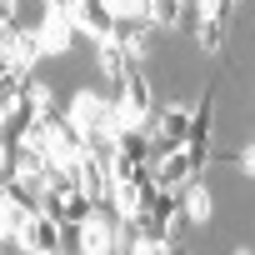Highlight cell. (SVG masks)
Masks as SVG:
<instances>
[{
  "label": "cell",
  "instance_id": "9",
  "mask_svg": "<svg viewBox=\"0 0 255 255\" xmlns=\"http://www.w3.org/2000/svg\"><path fill=\"white\" fill-rule=\"evenodd\" d=\"M5 55H10V60H15L20 70L40 65V60H45V40H40V30H25V25H20V30H15V35L5 40Z\"/></svg>",
  "mask_w": 255,
  "mask_h": 255
},
{
  "label": "cell",
  "instance_id": "15",
  "mask_svg": "<svg viewBox=\"0 0 255 255\" xmlns=\"http://www.w3.org/2000/svg\"><path fill=\"white\" fill-rule=\"evenodd\" d=\"M55 255H85V245H80V225H60V250Z\"/></svg>",
  "mask_w": 255,
  "mask_h": 255
},
{
  "label": "cell",
  "instance_id": "1",
  "mask_svg": "<svg viewBox=\"0 0 255 255\" xmlns=\"http://www.w3.org/2000/svg\"><path fill=\"white\" fill-rule=\"evenodd\" d=\"M145 130H150L155 160L170 155V150H185V140H190V110L185 105H155L150 120H145Z\"/></svg>",
  "mask_w": 255,
  "mask_h": 255
},
{
  "label": "cell",
  "instance_id": "14",
  "mask_svg": "<svg viewBox=\"0 0 255 255\" xmlns=\"http://www.w3.org/2000/svg\"><path fill=\"white\" fill-rule=\"evenodd\" d=\"M25 220H30V215H25L20 205H0V235H5V240H15Z\"/></svg>",
  "mask_w": 255,
  "mask_h": 255
},
{
  "label": "cell",
  "instance_id": "7",
  "mask_svg": "<svg viewBox=\"0 0 255 255\" xmlns=\"http://www.w3.org/2000/svg\"><path fill=\"white\" fill-rule=\"evenodd\" d=\"M150 175H155V185H160V190H180L185 180H195V165H190V155H185V150H170V155L150 160Z\"/></svg>",
  "mask_w": 255,
  "mask_h": 255
},
{
  "label": "cell",
  "instance_id": "12",
  "mask_svg": "<svg viewBox=\"0 0 255 255\" xmlns=\"http://www.w3.org/2000/svg\"><path fill=\"white\" fill-rule=\"evenodd\" d=\"M185 5H190V0H150V25L155 30H175L180 20H185Z\"/></svg>",
  "mask_w": 255,
  "mask_h": 255
},
{
  "label": "cell",
  "instance_id": "3",
  "mask_svg": "<svg viewBox=\"0 0 255 255\" xmlns=\"http://www.w3.org/2000/svg\"><path fill=\"white\" fill-rule=\"evenodd\" d=\"M15 250H25V255H55V250H60V220L30 215V220L20 225V235H15Z\"/></svg>",
  "mask_w": 255,
  "mask_h": 255
},
{
  "label": "cell",
  "instance_id": "5",
  "mask_svg": "<svg viewBox=\"0 0 255 255\" xmlns=\"http://www.w3.org/2000/svg\"><path fill=\"white\" fill-rule=\"evenodd\" d=\"M115 155H120V160H135V165H150V160H155V150H150V130H145V125L120 120V125H115Z\"/></svg>",
  "mask_w": 255,
  "mask_h": 255
},
{
  "label": "cell",
  "instance_id": "11",
  "mask_svg": "<svg viewBox=\"0 0 255 255\" xmlns=\"http://www.w3.org/2000/svg\"><path fill=\"white\" fill-rule=\"evenodd\" d=\"M90 205H95V195H85L80 185L65 190V200H60V225H85V220H90Z\"/></svg>",
  "mask_w": 255,
  "mask_h": 255
},
{
  "label": "cell",
  "instance_id": "2",
  "mask_svg": "<svg viewBox=\"0 0 255 255\" xmlns=\"http://www.w3.org/2000/svg\"><path fill=\"white\" fill-rule=\"evenodd\" d=\"M70 20H75V30H80L85 40H110V30H115V5H110V0H75Z\"/></svg>",
  "mask_w": 255,
  "mask_h": 255
},
{
  "label": "cell",
  "instance_id": "20",
  "mask_svg": "<svg viewBox=\"0 0 255 255\" xmlns=\"http://www.w3.org/2000/svg\"><path fill=\"white\" fill-rule=\"evenodd\" d=\"M230 255H255V250H250V245H235V250H230Z\"/></svg>",
  "mask_w": 255,
  "mask_h": 255
},
{
  "label": "cell",
  "instance_id": "18",
  "mask_svg": "<svg viewBox=\"0 0 255 255\" xmlns=\"http://www.w3.org/2000/svg\"><path fill=\"white\" fill-rule=\"evenodd\" d=\"M10 105H15V100H10L5 90H0V120H5V110H10Z\"/></svg>",
  "mask_w": 255,
  "mask_h": 255
},
{
  "label": "cell",
  "instance_id": "10",
  "mask_svg": "<svg viewBox=\"0 0 255 255\" xmlns=\"http://www.w3.org/2000/svg\"><path fill=\"white\" fill-rule=\"evenodd\" d=\"M75 165V180H80V190L85 195H110V165L105 160H95V155H80V160H70Z\"/></svg>",
  "mask_w": 255,
  "mask_h": 255
},
{
  "label": "cell",
  "instance_id": "6",
  "mask_svg": "<svg viewBox=\"0 0 255 255\" xmlns=\"http://www.w3.org/2000/svg\"><path fill=\"white\" fill-rule=\"evenodd\" d=\"M180 215H185V225H205L215 215V195H210L205 175H195V180L180 185Z\"/></svg>",
  "mask_w": 255,
  "mask_h": 255
},
{
  "label": "cell",
  "instance_id": "16",
  "mask_svg": "<svg viewBox=\"0 0 255 255\" xmlns=\"http://www.w3.org/2000/svg\"><path fill=\"white\" fill-rule=\"evenodd\" d=\"M235 170H240V175H255V145H245V150L235 155Z\"/></svg>",
  "mask_w": 255,
  "mask_h": 255
},
{
  "label": "cell",
  "instance_id": "8",
  "mask_svg": "<svg viewBox=\"0 0 255 255\" xmlns=\"http://www.w3.org/2000/svg\"><path fill=\"white\" fill-rule=\"evenodd\" d=\"M95 60H100V75H105V85H110V80H125V75H130V70L140 65L130 50H120L115 40H95Z\"/></svg>",
  "mask_w": 255,
  "mask_h": 255
},
{
  "label": "cell",
  "instance_id": "4",
  "mask_svg": "<svg viewBox=\"0 0 255 255\" xmlns=\"http://www.w3.org/2000/svg\"><path fill=\"white\" fill-rule=\"evenodd\" d=\"M110 40L140 60V55L150 50V40H155V25H150V15H115V30H110Z\"/></svg>",
  "mask_w": 255,
  "mask_h": 255
},
{
  "label": "cell",
  "instance_id": "13",
  "mask_svg": "<svg viewBox=\"0 0 255 255\" xmlns=\"http://www.w3.org/2000/svg\"><path fill=\"white\" fill-rule=\"evenodd\" d=\"M195 45L205 55H220L225 50V20H195Z\"/></svg>",
  "mask_w": 255,
  "mask_h": 255
},
{
  "label": "cell",
  "instance_id": "21",
  "mask_svg": "<svg viewBox=\"0 0 255 255\" xmlns=\"http://www.w3.org/2000/svg\"><path fill=\"white\" fill-rule=\"evenodd\" d=\"M5 40H10V35H5V30H0V50H5Z\"/></svg>",
  "mask_w": 255,
  "mask_h": 255
},
{
  "label": "cell",
  "instance_id": "17",
  "mask_svg": "<svg viewBox=\"0 0 255 255\" xmlns=\"http://www.w3.org/2000/svg\"><path fill=\"white\" fill-rule=\"evenodd\" d=\"M165 255H190V250H185L180 240H165Z\"/></svg>",
  "mask_w": 255,
  "mask_h": 255
},
{
  "label": "cell",
  "instance_id": "19",
  "mask_svg": "<svg viewBox=\"0 0 255 255\" xmlns=\"http://www.w3.org/2000/svg\"><path fill=\"white\" fill-rule=\"evenodd\" d=\"M5 155H10V140H5V135H0V160H5Z\"/></svg>",
  "mask_w": 255,
  "mask_h": 255
}]
</instances>
